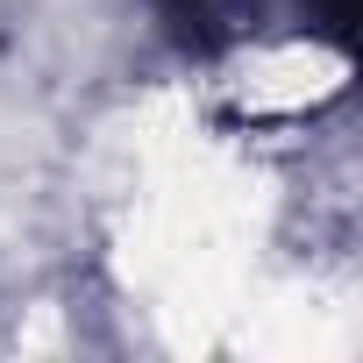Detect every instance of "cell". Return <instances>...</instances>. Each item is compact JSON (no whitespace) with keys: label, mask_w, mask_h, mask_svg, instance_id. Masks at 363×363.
<instances>
[{"label":"cell","mask_w":363,"mask_h":363,"mask_svg":"<svg viewBox=\"0 0 363 363\" xmlns=\"http://www.w3.org/2000/svg\"><path fill=\"white\" fill-rule=\"evenodd\" d=\"M349 15H356V0H313V22L328 36H342V43H349Z\"/></svg>","instance_id":"1"}]
</instances>
